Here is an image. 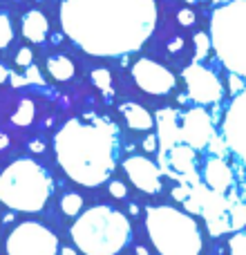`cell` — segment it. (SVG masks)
I'll return each mask as SVG.
<instances>
[{"label": "cell", "instance_id": "ab89813d", "mask_svg": "<svg viewBox=\"0 0 246 255\" xmlns=\"http://www.w3.org/2000/svg\"><path fill=\"white\" fill-rule=\"evenodd\" d=\"M242 199L246 202V184H242Z\"/></svg>", "mask_w": 246, "mask_h": 255}, {"label": "cell", "instance_id": "ba28073f", "mask_svg": "<svg viewBox=\"0 0 246 255\" xmlns=\"http://www.w3.org/2000/svg\"><path fill=\"white\" fill-rule=\"evenodd\" d=\"M7 255H56L58 238L40 222H20L4 242Z\"/></svg>", "mask_w": 246, "mask_h": 255}, {"label": "cell", "instance_id": "4fadbf2b", "mask_svg": "<svg viewBox=\"0 0 246 255\" xmlns=\"http://www.w3.org/2000/svg\"><path fill=\"white\" fill-rule=\"evenodd\" d=\"M132 79L145 94H152V97H166L177 85L175 74L152 58H139L132 65Z\"/></svg>", "mask_w": 246, "mask_h": 255}, {"label": "cell", "instance_id": "e0dca14e", "mask_svg": "<svg viewBox=\"0 0 246 255\" xmlns=\"http://www.w3.org/2000/svg\"><path fill=\"white\" fill-rule=\"evenodd\" d=\"M20 27H22V36L27 40H31V43H43L49 34L47 18H45L43 11H36V9H31V11H27L22 16Z\"/></svg>", "mask_w": 246, "mask_h": 255}, {"label": "cell", "instance_id": "8992f818", "mask_svg": "<svg viewBox=\"0 0 246 255\" xmlns=\"http://www.w3.org/2000/svg\"><path fill=\"white\" fill-rule=\"evenodd\" d=\"M208 36L222 65L246 79V0L220 4L213 11Z\"/></svg>", "mask_w": 246, "mask_h": 255}, {"label": "cell", "instance_id": "9c48e42d", "mask_svg": "<svg viewBox=\"0 0 246 255\" xmlns=\"http://www.w3.org/2000/svg\"><path fill=\"white\" fill-rule=\"evenodd\" d=\"M159 152V170L166 172L168 177L177 179L179 184L197 186L202 181L199 177V163H197V150L186 143H177L168 150H157Z\"/></svg>", "mask_w": 246, "mask_h": 255}, {"label": "cell", "instance_id": "cb8c5ba5", "mask_svg": "<svg viewBox=\"0 0 246 255\" xmlns=\"http://www.w3.org/2000/svg\"><path fill=\"white\" fill-rule=\"evenodd\" d=\"M231 255H246V233L244 231H235L233 238L229 240Z\"/></svg>", "mask_w": 246, "mask_h": 255}, {"label": "cell", "instance_id": "4316f807", "mask_svg": "<svg viewBox=\"0 0 246 255\" xmlns=\"http://www.w3.org/2000/svg\"><path fill=\"white\" fill-rule=\"evenodd\" d=\"M246 88V83H244V79L242 76H238V74H229V90H231V94L233 97H238L240 92Z\"/></svg>", "mask_w": 246, "mask_h": 255}, {"label": "cell", "instance_id": "ffe728a7", "mask_svg": "<svg viewBox=\"0 0 246 255\" xmlns=\"http://www.w3.org/2000/svg\"><path fill=\"white\" fill-rule=\"evenodd\" d=\"M193 43H195V63L206 61L208 54H211V49H213V45H211V36L204 34V31H199V34H195Z\"/></svg>", "mask_w": 246, "mask_h": 255}, {"label": "cell", "instance_id": "d590c367", "mask_svg": "<svg viewBox=\"0 0 246 255\" xmlns=\"http://www.w3.org/2000/svg\"><path fill=\"white\" fill-rule=\"evenodd\" d=\"M7 145H9V136L4 132H0V150H4Z\"/></svg>", "mask_w": 246, "mask_h": 255}, {"label": "cell", "instance_id": "f35d334b", "mask_svg": "<svg viewBox=\"0 0 246 255\" xmlns=\"http://www.w3.org/2000/svg\"><path fill=\"white\" fill-rule=\"evenodd\" d=\"M130 213H132V215H139V208H136L134 204H132V206H130Z\"/></svg>", "mask_w": 246, "mask_h": 255}, {"label": "cell", "instance_id": "f1b7e54d", "mask_svg": "<svg viewBox=\"0 0 246 255\" xmlns=\"http://www.w3.org/2000/svg\"><path fill=\"white\" fill-rule=\"evenodd\" d=\"M177 20H179V25L188 27V25H193V22H195V13L190 11V9H181L179 16H177Z\"/></svg>", "mask_w": 246, "mask_h": 255}, {"label": "cell", "instance_id": "7a4b0ae2", "mask_svg": "<svg viewBox=\"0 0 246 255\" xmlns=\"http://www.w3.org/2000/svg\"><path fill=\"white\" fill-rule=\"evenodd\" d=\"M54 152L72 181L97 188L110 179L119 161V128L97 115L76 117L56 132Z\"/></svg>", "mask_w": 246, "mask_h": 255}, {"label": "cell", "instance_id": "f546056e", "mask_svg": "<svg viewBox=\"0 0 246 255\" xmlns=\"http://www.w3.org/2000/svg\"><path fill=\"white\" fill-rule=\"evenodd\" d=\"M25 79H27V83H38V85H43V79H40V72L36 70L34 65L27 67V76H25Z\"/></svg>", "mask_w": 246, "mask_h": 255}, {"label": "cell", "instance_id": "ac0fdd59", "mask_svg": "<svg viewBox=\"0 0 246 255\" xmlns=\"http://www.w3.org/2000/svg\"><path fill=\"white\" fill-rule=\"evenodd\" d=\"M47 72L56 81H70L72 76H74V63H72L67 56L56 54V56L47 58Z\"/></svg>", "mask_w": 246, "mask_h": 255}, {"label": "cell", "instance_id": "6da1fadb", "mask_svg": "<svg viewBox=\"0 0 246 255\" xmlns=\"http://www.w3.org/2000/svg\"><path fill=\"white\" fill-rule=\"evenodd\" d=\"M157 25L154 0H63V34L90 56H127Z\"/></svg>", "mask_w": 246, "mask_h": 255}, {"label": "cell", "instance_id": "8fae6325", "mask_svg": "<svg viewBox=\"0 0 246 255\" xmlns=\"http://www.w3.org/2000/svg\"><path fill=\"white\" fill-rule=\"evenodd\" d=\"M184 83L188 90V99H193L197 106H217L224 99V85L217 79L215 72L208 67L193 63L184 70Z\"/></svg>", "mask_w": 246, "mask_h": 255}, {"label": "cell", "instance_id": "9a60e30c", "mask_svg": "<svg viewBox=\"0 0 246 255\" xmlns=\"http://www.w3.org/2000/svg\"><path fill=\"white\" fill-rule=\"evenodd\" d=\"M199 177H202V184L213 193L226 195L235 186V170L226 163V159L213 157V154L202 163Z\"/></svg>", "mask_w": 246, "mask_h": 255}, {"label": "cell", "instance_id": "5bb4252c", "mask_svg": "<svg viewBox=\"0 0 246 255\" xmlns=\"http://www.w3.org/2000/svg\"><path fill=\"white\" fill-rule=\"evenodd\" d=\"M123 170H125L127 179L132 181V186H136L139 190H143L148 195L161 193V170L148 157L132 154L123 161Z\"/></svg>", "mask_w": 246, "mask_h": 255}, {"label": "cell", "instance_id": "52a82bcc", "mask_svg": "<svg viewBox=\"0 0 246 255\" xmlns=\"http://www.w3.org/2000/svg\"><path fill=\"white\" fill-rule=\"evenodd\" d=\"M186 211L197 213L204 217L208 226V233L213 238H220L224 233H231V197L222 193H213L199 181L197 186H190V197L184 202Z\"/></svg>", "mask_w": 246, "mask_h": 255}, {"label": "cell", "instance_id": "83f0119b", "mask_svg": "<svg viewBox=\"0 0 246 255\" xmlns=\"http://www.w3.org/2000/svg\"><path fill=\"white\" fill-rule=\"evenodd\" d=\"M31 58H34V54H31L29 47L18 49V54H16V65H18V67H29V65H31Z\"/></svg>", "mask_w": 246, "mask_h": 255}, {"label": "cell", "instance_id": "3957f363", "mask_svg": "<svg viewBox=\"0 0 246 255\" xmlns=\"http://www.w3.org/2000/svg\"><path fill=\"white\" fill-rule=\"evenodd\" d=\"M72 240L83 255H119L130 242V222L108 204L88 208L72 224Z\"/></svg>", "mask_w": 246, "mask_h": 255}, {"label": "cell", "instance_id": "277c9868", "mask_svg": "<svg viewBox=\"0 0 246 255\" xmlns=\"http://www.w3.org/2000/svg\"><path fill=\"white\" fill-rule=\"evenodd\" d=\"M52 177L34 159H16L0 172V204L18 213H38L52 197Z\"/></svg>", "mask_w": 246, "mask_h": 255}, {"label": "cell", "instance_id": "8d00e7d4", "mask_svg": "<svg viewBox=\"0 0 246 255\" xmlns=\"http://www.w3.org/2000/svg\"><path fill=\"white\" fill-rule=\"evenodd\" d=\"M61 255H76V253L72 251L70 247H63V249H61Z\"/></svg>", "mask_w": 246, "mask_h": 255}, {"label": "cell", "instance_id": "30bf717a", "mask_svg": "<svg viewBox=\"0 0 246 255\" xmlns=\"http://www.w3.org/2000/svg\"><path fill=\"white\" fill-rule=\"evenodd\" d=\"M222 139L229 152H233L238 161L246 166V88L233 99L222 119Z\"/></svg>", "mask_w": 246, "mask_h": 255}, {"label": "cell", "instance_id": "d4e9b609", "mask_svg": "<svg viewBox=\"0 0 246 255\" xmlns=\"http://www.w3.org/2000/svg\"><path fill=\"white\" fill-rule=\"evenodd\" d=\"M108 193L112 195V197H117V199H123L127 195V186L123 184V181H110V184H108Z\"/></svg>", "mask_w": 246, "mask_h": 255}, {"label": "cell", "instance_id": "4dcf8cb0", "mask_svg": "<svg viewBox=\"0 0 246 255\" xmlns=\"http://www.w3.org/2000/svg\"><path fill=\"white\" fill-rule=\"evenodd\" d=\"M157 148H159L157 134H148V136H145V141H143V150H145V152H157Z\"/></svg>", "mask_w": 246, "mask_h": 255}, {"label": "cell", "instance_id": "44dd1931", "mask_svg": "<svg viewBox=\"0 0 246 255\" xmlns=\"http://www.w3.org/2000/svg\"><path fill=\"white\" fill-rule=\"evenodd\" d=\"M81 208H83V197H81L79 193H67V195H63V199H61V211L65 213L67 217L79 215Z\"/></svg>", "mask_w": 246, "mask_h": 255}, {"label": "cell", "instance_id": "b9f144b4", "mask_svg": "<svg viewBox=\"0 0 246 255\" xmlns=\"http://www.w3.org/2000/svg\"><path fill=\"white\" fill-rule=\"evenodd\" d=\"M188 4H195V2H204V0H186Z\"/></svg>", "mask_w": 246, "mask_h": 255}, {"label": "cell", "instance_id": "7402d4cb", "mask_svg": "<svg viewBox=\"0 0 246 255\" xmlns=\"http://www.w3.org/2000/svg\"><path fill=\"white\" fill-rule=\"evenodd\" d=\"M92 83L97 85L101 92H112V74L108 70H103V67H99V70L92 72Z\"/></svg>", "mask_w": 246, "mask_h": 255}, {"label": "cell", "instance_id": "1f68e13d", "mask_svg": "<svg viewBox=\"0 0 246 255\" xmlns=\"http://www.w3.org/2000/svg\"><path fill=\"white\" fill-rule=\"evenodd\" d=\"M29 150H31V152H36V154H40V152H45V143H43V141H29Z\"/></svg>", "mask_w": 246, "mask_h": 255}, {"label": "cell", "instance_id": "e575fe53", "mask_svg": "<svg viewBox=\"0 0 246 255\" xmlns=\"http://www.w3.org/2000/svg\"><path fill=\"white\" fill-rule=\"evenodd\" d=\"M7 79H9V70L4 65H0V83H4Z\"/></svg>", "mask_w": 246, "mask_h": 255}, {"label": "cell", "instance_id": "7c38bea8", "mask_svg": "<svg viewBox=\"0 0 246 255\" xmlns=\"http://www.w3.org/2000/svg\"><path fill=\"white\" fill-rule=\"evenodd\" d=\"M215 134L217 132H215V124H213V117L204 110V106H195V108H190V110H186L179 115L181 143L195 148L197 152L206 150Z\"/></svg>", "mask_w": 246, "mask_h": 255}, {"label": "cell", "instance_id": "74e56055", "mask_svg": "<svg viewBox=\"0 0 246 255\" xmlns=\"http://www.w3.org/2000/svg\"><path fill=\"white\" fill-rule=\"evenodd\" d=\"M136 255H148V251H145L143 247H139V249H136Z\"/></svg>", "mask_w": 246, "mask_h": 255}, {"label": "cell", "instance_id": "5b68a950", "mask_svg": "<svg viewBox=\"0 0 246 255\" xmlns=\"http://www.w3.org/2000/svg\"><path fill=\"white\" fill-rule=\"evenodd\" d=\"M145 231L159 255H199L202 233L188 213L172 206L145 208Z\"/></svg>", "mask_w": 246, "mask_h": 255}, {"label": "cell", "instance_id": "836d02e7", "mask_svg": "<svg viewBox=\"0 0 246 255\" xmlns=\"http://www.w3.org/2000/svg\"><path fill=\"white\" fill-rule=\"evenodd\" d=\"M181 47H184V40L181 38H177V40L170 43V52H177V49H181Z\"/></svg>", "mask_w": 246, "mask_h": 255}, {"label": "cell", "instance_id": "d6a6232c", "mask_svg": "<svg viewBox=\"0 0 246 255\" xmlns=\"http://www.w3.org/2000/svg\"><path fill=\"white\" fill-rule=\"evenodd\" d=\"M9 81H11V85H13V88H20V85H25V83H27V79H25V76L11 74V72H9Z\"/></svg>", "mask_w": 246, "mask_h": 255}, {"label": "cell", "instance_id": "2e32d148", "mask_svg": "<svg viewBox=\"0 0 246 255\" xmlns=\"http://www.w3.org/2000/svg\"><path fill=\"white\" fill-rule=\"evenodd\" d=\"M119 112L123 115V119H125V124H127L130 130L148 132V130H152L154 128V117L150 115L143 106H139V103H132V101L121 103Z\"/></svg>", "mask_w": 246, "mask_h": 255}, {"label": "cell", "instance_id": "603a6c76", "mask_svg": "<svg viewBox=\"0 0 246 255\" xmlns=\"http://www.w3.org/2000/svg\"><path fill=\"white\" fill-rule=\"evenodd\" d=\"M13 38V27L7 13H0V49H4Z\"/></svg>", "mask_w": 246, "mask_h": 255}, {"label": "cell", "instance_id": "d6986e66", "mask_svg": "<svg viewBox=\"0 0 246 255\" xmlns=\"http://www.w3.org/2000/svg\"><path fill=\"white\" fill-rule=\"evenodd\" d=\"M34 115H36V108H34V103H31L29 99H22V101L18 103L16 112H13V115H11V124H13V126H20V128H25V126H29L31 121H34Z\"/></svg>", "mask_w": 246, "mask_h": 255}, {"label": "cell", "instance_id": "484cf974", "mask_svg": "<svg viewBox=\"0 0 246 255\" xmlns=\"http://www.w3.org/2000/svg\"><path fill=\"white\" fill-rule=\"evenodd\" d=\"M190 197V184H177L172 188V199H177L179 204H184Z\"/></svg>", "mask_w": 246, "mask_h": 255}, {"label": "cell", "instance_id": "60d3db41", "mask_svg": "<svg viewBox=\"0 0 246 255\" xmlns=\"http://www.w3.org/2000/svg\"><path fill=\"white\" fill-rule=\"evenodd\" d=\"M215 4H226V2H231V0H213Z\"/></svg>", "mask_w": 246, "mask_h": 255}]
</instances>
